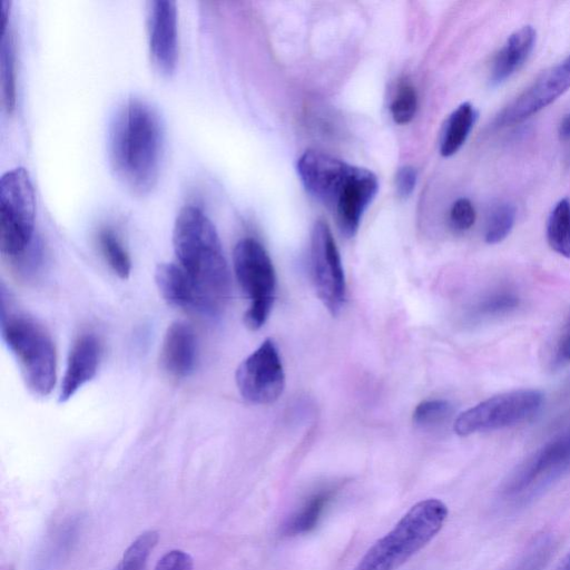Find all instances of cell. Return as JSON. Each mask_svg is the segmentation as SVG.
Wrapping results in <instances>:
<instances>
[{"label":"cell","instance_id":"8fae6325","mask_svg":"<svg viewBox=\"0 0 570 570\" xmlns=\"http://www.w3.org/2000/svg\"><path fill=\"white\" fill-rule=\"evenodd\" d=\"M354 169L355 166L316 150L305 151L297 160V173L305 189L332 209L344 193Z\"/></svg>","mask_w":570,"mask_h":570},{"label":"cell","instance_id":"9a60e30c","mask_svg":"<svg viewBox=\"0 0 570 570\" xmlns=\"http://www.w3.org/2000/svg\"><path fill=\"white\" fill-rule=\"evenodd\" d=\"M100 357L101 345L94 334H83L75 341L61 381L59 402H67L96 376Z\"/></svg>","mask_w":570,"mask_h":570},{"label":"cell","instance_id":"ba28073f","mask_svg":"<svg viewBox=\"0 0 570 570\" xmlns=\"http://www.w3.org/2000/svg\"><path fill=\"white\" fill-rule=\"evenodd\" d=\"M542 403V392L533 389L501 393L462 412L453 428L461 436L509 428L533 417Z\"/></svg>","mask_w":570,"mask_h":570},{"label":"cell","instance_id":"277c9868","mask_svg":"<svg viewBox=\"0 0 570 570\" xmlns=\"http://www.w3.org/2000/svg\"><path fill=\"white\" fill-rule=\"evenodd\" d=\"M1 335L30 393L48 396L57 381L56 348L49 333L31 317L2 313Z\"/></svg>","mask_w":570,"mask_h":570},{"label":"cell","instance_id":"e0dca14e","mask_svg":"<svg viewBox=\"0 0 570 570\" xmlns=\"http://www.w3.org/2000/svg\"><path fill=\"white\" fill-rule=\"evenodd\" d=\"M537 40L532 26H523L513 31L493 58L489 81L493 87L510 79L529 59Z\"/></svg>","mask_w":570,"mask_h":570},{"label":"cell","instance_id":"52a82bcc","mask_svg":"<svg viewBox=\"0 0 570 570\" xmlns=\"http://www.w3.org/2000/svg\"><path fill=\"white\" fill-rule=\"evenodd\" d=\"M570 472V430L560 434L521 463L508 478L502 497L524 504Z\"/></svg>","mask_w":570,"mask_h":570},{"label":"cell","instance_id":"484cf974","mask_svg":"<svg viewBox=\"0 0 570 570\" xmlns=\"http://www.w3.org/2000/svg\"><path fill=\"white\" fill-rule=\"evenodd\" d=\"M517 217V209L509 202L494 204L487 217L484 240L494 245L504 240L511 233Z\"/></svg>","mask_w":570,"mask_h":570},{"label":"cell","instance_id":"f1b7e54d","mask_svg":"<svg viewBox=\"0 0 570 570\" xmlns=\"http://www.w3.org/2000/svg\"><path fill=\"white\" fill-rule=\"evenodd\" d=\"M475 218V208L470 199L462 197L452 204L450 224L453 229L465 232L474 225Z\"/></svg>","mask_w":570,"mask_h":570},{"label":"cell","instance_id":"ac0fdd59","mask_svg":"<svg viewBox=\"0 0 570 570\" xmlns=\"http://www.w3.org/2000/svg\"><path fill=\"white\" fill-rule=\"evenodd\" d=\"M155 282L168 304L200 313L196 289L176 261L160 263L155 271Z\"/></svg>","mask_w":570,"mask_h":570},{"label":"cell","instance_id":"4fadbf2b","mask_svg":"<svg viewBox=\"0 0 570 570\" xmlns=\"http://www.w3.org/2000/svg\"><path fill=\"white\" fill-rule=\"evenodd\" d=\"M147 37L154 65L164 73L173 72L178 57L175 1L150 0L147 2Z\"/></svg>","mask_w":570,"mask_h":570},{"label":"cell","instance_id":"ffe728a7","mask_svg":"<svg viewBox=\"0 0 570 570\" xmlns=\"http://www.w3.org/2000/svg\"><path fill=\"white\" fill-rule=\"evenodd\" d=\"M476 119L478 111L468 101L462 102L451 112L444 124L440 139L442 156H452L463 146Z\"/></svg>","mask_w":570,"mask_h":570},{"label":"cell","instance_id":"1f68e13d","mask_svg":"<svg viewBox=\"0 0 570 570\" xmlns=\"http://www.w3.org/2000/svg\"><path fill=\"white\" fill-rule=\"evenodd\" d=\"M417 173L412 166L401 167L395 176L396 193L400 197H409L415 188Z\"/></svg>","mask_w":570,"mask_h":570},{"label":"cell","instance_id":"83f0119b","mask_svg":"<svg viewBox=\"0 0 570 570\" xmlns=\"http://www.w3.org/2000/svg\"><path fill=\"white\" fill-rule=\"evenodd\" d=\"M417 96L415 88L409 81H402L392 99L390 110L397 124L410 122L416 111Z\"/></svg>","mask_w":570,"mask_h":570},{"label":"cell","instance_id":"5bb4252c","mask_svg":"<svg viewBox=\"0 0 570 570\" xmlns=\"http://www.w3.org/2000/svg\"><path fill=\"white\" fill-rule=\"evenodd\" d=\"M379 189L377 177L366 168L355 167L338 202L333 208L343 235L352 237L358 229L362 216Z\"/></svg>","mask_w":570,"mask_h":570},{"label":"cell","instance_id":"4316f807","mask_svg":"<svg viewBox=\"0 0 570 570\" xmlns=\"http://www.w3.org/2000/svg\"><path fill=\"white\" fill-rule=\"evenodd\" d=\"M452 413V405L446 400H425L416 405L412 419L415 425L428 429L440 425Z\"/></svg>","mask_w":570,"mask_h":570},{"label":"cell","instance_id":"6da1fadb","mask_svg":"<svg viewBox=\"0 0 570 570\" xmlns=\"http://www.w3.org/2000/svg\"><path fill=\"white\" fill-rule=\"evenodd\" d=\"M165 146L164 122L147 100L132 97L114 116L108 138L111 168L130 191L144 195L157 184Z\"/></svg>","mask_w":570,"mask_h":570},{"label":"cell","instance_id":"7402d4cb","mask_svg":"<svg viewBox=\"0 0 570 570\" xmlns=\"http://www.w3.org/2000/svg\"><path fill=\"white\" fill-rule=\"evenodd\" d=\"M1 100L3 108L11 112L16 104L14 42L8 23L2 27L0 55Z\"/></svg>","mask_w":570,"mask_h":570},{"label":"cell","instance_id":"8992f818","mask_svg":"<svg viewBox=\"0 0 570 570\" xmlns=\"http://www.w3.org/2000/svg\"><path fill=\"white\" fill-rule=\"evenodd\" d=\"M236 281L248 298L244 314L245 325L256 331L268 318L276 294V274L264 246L252 237L237 242L233 250Z\"/></svg>","mask_w":570,"mask_h":570},{"label":"cell","instance_id":"30bf717a","mask_svg":"<svg viewBox=\"0 0 570 570\" xmlns=\"http://www.w3.org/2000/svg\"><path fill=\"white\" fill-rule=\"evenodd\" d=\"M235 381L240 395L254 404H271L283 393L285 374L275 342L266 338L238 365Z\"/></svg>","mask_w":570,"mask_h":570},{"label":"cell","instance_id":"9c48e42d","mask_svg":"<svg viewBox=\"0 0 570 570\" xmlns=\"http://www.w3.org/2000/svg\"><path fill=\"white\" fill-rule=\"evenodd\" d=\"M311 269L316 294L332 315H337L346 298L341 256L328 225L317 220L311 235Z\"/></svg>","mask_w":570,"mask_h":570},{"label":"cell","instance_id":"3957f363","mask_svg":"<svg viewBox=\"0 0 570 570\" xmlns=\"http://www.w3.org/2000/svg\"><path fill=\"white\" fill-rule=\"evenodd\" d=\"M446 505L429 498L415 503L361 558L354 570H396L424 548L442 529Z\"/></svg>","mask_w":570,"mask_h":570},{"label":"cell","instance_id":"7a4b0ae2","mask_svg":"<svg viewBox=\"0 0 570 570\" xmlns=\"http://www.w3.org/2000/svg\"><path fill=\"white\" fill-rule=\"evenodd\" d=\"M173 246L176 262L196 289L200 313H219L230 296V275L216 228L199 208L179 210Z\"/></svg>","mask_w":570,"mask_h":570},{"label":"cell","instance_id":"d4e9b609","mask_svg":"<svg viewBox=\"0 0 570 570\" xmlns=\"http://www.w3.org/2000/svg\"><path fill=\"white\" fill-rule=\"evenodd\" d=\"M557 542L550 533L532 539L507 570H543L556 551Z\"/></svg>","mask_w":570,"mask_h":570},{"label":"cell","instance_id":"5b68a950","mask_svg":"<svg viewBox=\"0 0 570 570\" xmlns=\"http://www.w3.org/2000/svg\"><path fill=\"white\" fill-rule=\"evenodd\" d=\"M36 196L28 171L13 168L0 180V249L10 261H21L35 236Z\"/></svg>","mask_w":570,"mask_h":570},{"label":"cell","instance_id":"cb8c5ba5","mask_svg":"<svg viewBox=\"0 0 570 570\" xmlns=\"http://www.w3.org/2000/svg\"><path fill=\"white\" fill-rule=\"evenodd\" d=\"M97 242L112 272L122 279L128 278L131 273V259L115 230L102 227L98 232Z\"/></svg>","mask_w":570,"mask_h":570},{"label":"cell","instance_id":"f546056e","mask_svg":"<svg viewBox=\"0 0 570 570\" xmlns=\"http://www.w3.org/2000/svg\"><path fill=\"white\" fill-rule=\"evenodd\" d=\"M155 570H194L193 558L183 550H170L157 561Z\"/></svg>","mask_w":570,"mask_h":570},{"label":"cell","instance_id":"603a6c76","mask_svg":"<svg viewBox=\"0 0 570 570\" xmlns=\"http://www.w3.org/2000/svg\"><path fill=\"white\" fill-rule=\"evenodd\" d=\"M520 305V296L511 288H495L483 295L472 307L471 315L478 320L504 316Z\"/></svg>","mask_w":570,"mask_h":570},{"label":"cell","instance_id":"4dcf8cb0","mask_svg":"<svg viewBox=\"0 0 570 570\" xmlns=\"http://www.w3.org/2000/svg\"><path fill=\"white\" fill-rule=\"evenodd\" d=\"M553 362L556 366H564L570 363V316L557 340Z\"/></svg>","mask_w":570,"mask_h":570},{"label":"cell","instance_id":"7c38bea8","mask_svg":"<svg viewBox=\"0 0 570 570\" xmlns=\"http://www.w3.org/2000/svg\"><path fill=\"white\" fill-rule=\"evenodd\" d=\"M570 89V55L549 68L497 118L498 126L519 124L546 108Z\"/></svg>","mask_w":570,"mask_h":570},{"label":"cell","instance_id":"d6a6232c","mask_svg":"<svg viewBox=\"0 0 570 570\" xmlns=\"http://www.w3.org/2000/svg\"><path fill=\"white\" fill-rule=\"evenodd\" d=\"M559 138L563 141L570 140V112L564 115L558 126Z\"/></svg>","mask_w":570,"mask_h":570},{"label":"cell","instance_id":"44dd1931","mask_svg":"<svg viewBox=\"0 0 570 570\" xmlns=\"http://www.w3.org/2000/svg\"><path fill=\"white\" fill-rule=\"evenodd\" d=\"M547 240L559 255L570 258V199H560L547 222Z\"/></svg>","mask_w":570,"mask_h":570},{"label":"cell","instance_id":"836d02e7","mask_svg":"<svg viewBox=\"0 0 570 570\" xmlns=\"http://www.w3.org/2000/svg\"><path fill=\"white\" fill-rule=\"evenodd\" d=\"M556 570H570V553Z\"/></svg>","mask_w":570,"mask_h":570},{"label":"cell","instance_id":"d6986e66","mask_svg":"<svg viewBox=\"0 0 570 570\" xmlns=\"http://www.w3.org/2000/svg\"><path fill=\"white\" fill-rule=\"evenodd\" d=\"M336 488L322 487L309 493L301 505L285 520L282 532L288 537L305 534L320 523L336 495Z\"/></svg>","mask_w":570,"mask_h":570},{"label":"cell","instance_id":"2e32d148","mask_svg":"<svg viewBox=\"0 0 570 570\" xmlns=\"http://www.w3.org/2000/svg\"><path fill=\"white\" fill-rule=\"evenodd\" d=\"M197 356V337L193 327L180 321L171 323L165 333L160 350L164 370L174 377H187L196 367Z\"/></svg>","mask_w":570,"mask_h":570}]
</instances>
